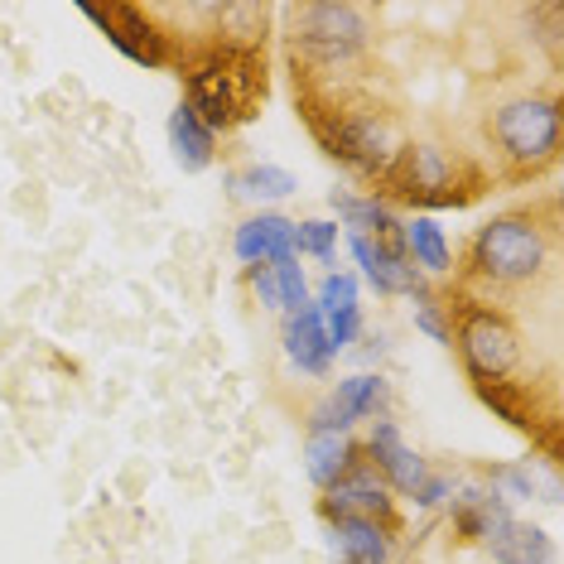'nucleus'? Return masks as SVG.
Instances as JSON below:
<instances>
[{
  "label": "nucleus",
  "instance_id": "obj_1",
  "mask_svg": "<svg viewBox=\"0 0 564 564\" xmlns=\"http://www.w3.org/2000/svg\"><path fill=\"white\" fill-rule=\"evenodd\" d=\"M265 97V63L256 58V48H213L208 58L188 73V107L198 111V121L217 135V126H241L256 117Z\"/></svg>",
  "mask_w": 564,
  "mask_h": 564
},
{
  "label": "nucleus",
  "instance_id": "obj_2",
  "mask_svg": "<svg viewBox=\"0 0 564 564\" xmlns=\"http://www.w3.org/2000/svg\"><path fill=\"white\" fill-rule=\"evenodd\" d=\"M545 261H550L545 227L525 213L492 217L487 227H478V237H473V247H468L473 280H482V285H492V290L531 285V280L545 271Z\"/></svg>",
  "mask_w": 564,
  "mask_h": 564
},
{
  "label": "nucleus",
  "instance_id": "obj_3",
  "mask_svg": "<svg viewBox=\"0 0 564 564\" xmlns=\"http://www.w3.org/2000/svg\"><path fill=\"white\" fill-rule=\"evenodd\" d=\"M497 155H502L517 174H535L555 160L560 150V107L550 97H517L502 101L487 121Z\"/></svg>",
  "mask_w": 564,
  "mask_h": 564
},
{
  "label": "nucleus",
  "instance_id": "obj_4",
  "mask_svg": "<svg viewBox=\"0 0 564 564\" xmlns=\"http://www.w3.org/2000/svg\"><path fill=\"white\" fill-rule=\"evenodd\" d=\"M294 30H290V44H294V63H310V68H348V63L367 48V15L357 6H294L290 10Z\"/></svg>",
  "mask_w": 564,
  "mask_h": 564
},
{
  "label": "nucleus",
  "instance_id": "obj_5",
  "mask_svg": "<svg viewBox=\"0 0 564 564\" xmlns=\"http://www.w3.org/2000/svg\"><path fill=\"white\" fill-rule=\"evenodd\" d=\"M318 140L328 145L333 160L352 164L357 174H391L395 155H401V135H395V126L381 117V111L371 107H333L328 117H310Z\"/></svg>",
  "mask_w": 564,
  "mask_h": 564
},
{
  "label": "nucleus",
  "instance_id": "obj_6",
  "mask_svg": "<svg viewBox=\"0 0 564 564\" xmlns=\"http://www.w3.org/2000/svg\"><path fill=\"white\" fill-rule=\"evenodd\" d=\"M458 352H464V367L478 377V387H502V377H511L521 362V333L511 328L507 314L487 310V304H464Z\"/></svg>",
  "mask_w": 564,
  "mask_h": 564
},
{
  "label": "nucleus",
  "instance_id": "obj_7",
  "mask_svg": "<svg viewBox=\"0 0 564 564\" xmlns=\"http://www.w3.org/2000/svg\"><path fill=\"white\" fill-rule=\"evenodd\" d=\"M387 178L395 184V198L430 203V208L464 203V194L454 188V160H448L440 145H401V155H395Z\"/></svg>",
  "mask_w": 564,
  "mask_h": 564
},
{
  "label": "nucleus",
  "instance_id": "obj_8",
  "mask_svg": "<svg viewBox=\"0 0 564 564\" xmlns=\"http://www.w3.org/2000/svg\"><path fill=\"white\" fill-rule=\"evenodd\" d=\"M324 511L333 521H391V487L371 464H357L324 487Z\"/></svg>",
  "mask_w": 564,
  "mask_h": 564
},
{
  "label": "nucleus",
  "instance_id": "obj_9",
  "mask_svg": "<svg viewBox=\"0 0 564 564\" xmlns=\"http://www.w3.org/2000/svg\"><path fill=\"white\" fill-rule=\"evenodd\" d=\"M387 405V381L371 377V371H357V377L338 381L333 395L314 410V434H348L357 420L377 415Z\"/></svg>",
  "mask_w": 564,
  "mask_h": 564
},
{
  "label": "nucleus",
  "instance_id": "obj_10",
  "mask_svg": "<svg viewBox=\"0 0 564 564\" xmlns=\"http://www.w3.org/2000/svg\"><path fill=\"white\" fill-rule=\"evenodd\" d=\"M371 468L387 478V487H395V492H405V497H415V487L430 478V468H425V458L415 454L405 440H401V430H395V420H377V430H371Z\"/></svg>",
  "mask_w": 564,
  "mask_h": 564
},
{
  "label": "nucleus",
  "instance_id": "obj_11",
  "mask_svg": "<svg viewBox=\"0 0 564 564\" xmlns=\"http://www.w3.org/2000/svg\"><path fill=\"white\" fill-rule=\"evenodd\" d=\"M348 247L357 256V265H362L367 285L377 294H420V271L410 265L405 251H387L371 237H348Z\"/></svg>",
  "mask_w": 564,
  "mask_h": 564
},
{
  "label": "nucleus",
  "instance_id": "obj_12",
  "mask_svg": "<svg viewBox=\"0 0 564 564\" xmlns=\"http://www.w3.org/2000/svg\"><path fill=\"white\" fill-rule=\"evenodd\" d=\"M237 256L247 265H275L294 256V223L280 213H256L237 227Z\"/></svg>",
  "mask_w": 564,
  "mask_h": 564
},
{
  "label": "nucleus",
  "instance_id": "obj_13",
  "mask_svg": "<svg viewBox=\"0 0 564 564\" xmlns=\"http://www.w3.org/2000/svg\"><path fill=\"white\" fill-rule=\"evenodd\" d=\"M285 352L290 362L310 377H324L328 362H333V348H328V333H324V314L318 304H300L294 314H285Z\"/></svg>",
  "mask_w": 564,
  "mask_h": 564
},
{
  "label": "nucleus",
  "instance_id": "obj_14",
  "mask_svg": "<svg viewBox=\"0 0 564 564\" xmlns=\"http://www.w3.org/2000/svg\"><path fill=\"white\" fill-rule=\"evenodd\" d=\"M333 555L338 564H387L391 535L381 521H338L333 525Z\"/></svg>",
  "mask_w": 564,
  "mask_h": 564
},
{
  "label": "nucleus",
  "instance_id": "obj_15",
  "mask_svg": "<svg viewBox=\"0 0 564 564\" xmlns=\"http://www.w3.org/2000/svg\"><path fill=\"white\" fill-rule=\"evenodd\" d=\"M170 145H174V160L184 164L188 174H198V170H208V164H213L217 135L198 121V111L188 107V101H178L174 117H170Z\"/></svg>",
  "mask_w": 564,
  "mask_h": 564
},
{
  "label": "nucleus",
  "instance_id": "obj_16",
  "mask_svg": "<svg viewBox=\"0 0 564 564\" xmlns=\"http://www.w3.org/2000/svg\"><path fill=\"white\" fill-rule=\"evenodd\" d=\"M497 564H555V545L541 525H525V521H511L502 535L487 541Z\"/></svg>",
  "mask_w": 564,
  "mask_h": 564
},
{
  "label": "nucleus",
  "instance_id": "obj_17",
  "mask_svg": "<svg viewBox=\"0 0 564 564\" xmlns=\"http://www.w3.org/2000/svg\"><path fill=\"white\" fill-rule=\"evenodd\" d=\"M401 241H405V256L415 271H430V275H444L454 265V251H448L444 232L430 223V217H415V223L401 227Z\"/></svg>",
  "mask_w": 564,
  "mask_h": 564
},
{
  "label": "nucleus",
  "instance_id": "obj_18",
  "mask_svg": "<svg viewBox=\"0 0 564 564\" xmlns=\"http://www.w3.org/2000/svg\"><path fill=\"white\" fill-rule=\"evenodd\" d=\"M357 464V444L348 434H310V448H304V468L318 487H328L333 478H343Z\"/></svg>",
  "mask_w": 564,
  "mask_h": 564
},
{
  "label": "nucleus",
  "instance_id": "obj_19",
  "mask_svg": "<svg viewBox=\"0 0 564 564\" xmlns=\"http://www.w3.org/2000/svg\"><path fill=\"white\" fill-rule=\"evenodd\" d=\"M294 174L280 170V164H251V170L232 174V198H247V203H280L294 194Z\"/></svg>",
  "mask_w": 564,
  "mask_h": 564
},
{
  "label": "nucleus",
  "instance_id": "obj_20",
  "mask_svg": "<svg viewBox=\"0 0 564 564\" xmlns=\"http://www.w3.org/2000/svg\"><path fill=\"white\" fill-rule=\"evenodd\" d=\"M294 251L314 256V261H333V251H338V223H294Z\"/></svg>",
  "mask_w": 564,
  "mask_h": 564
},
{
  "label": "nucleus",
  "instance_id": "obj_21",
  "mask_svg": "<svg viewBox=\"0 0 564 564\" xmlns=\"http://www.w3.org/2000/svg\"><path fill=\"white\" fill-rule=\"evenodd\" d=\"M352 310H357V280L333 271L324 285H318V314L333 318V314H352Z\"/></svg>",
  "mask_w": 564,
  "mask_h": 564
},
{
  "label": "nucleus",
  "instance_id": "obj_22",
  "mask_svg": "<svg viewBox=\"0 0 564 564\" xmlns=\"http://www.w3.org/2000/svg\"><path fill=\"white\" fill-rule=\"evenodd\" d=\"M271 271H275V285H280V310L294 314L300 304H310V285H304V271H300V261H294V256H290V261H275Z\"/></svg>",
  "mask_w": 564,
  "mask_h": 564
},
{
  "label": "nucleus",
  "instance_id": "obj_23",
  "mask_svg": "<svg viewBox=\"0 0 564 564\" xmlns=\"http://www.w3.org/2000/svg\"><path fill=\"white\" fill-rule=\"evenodd\" d=\"M415 300H420V304H415V328H420V333H430L434 343H454V328H448V318H444L440 304H434L425 290H420Z\"/></svg>",
  "mask_w": 564,
  "mask_h": 564
},
{
  "label": "nucleus",
  "instance_id": "obj_24",
  "mask_svg": "<svg viewBox=\"0 0 564 564\" xmlns=\"http://www.w3.org/2000/svg\"><path fill=\"white\" fill-rule=\"evenodd\" d=\"M251 290L265 310H280V285H275V271L271 265H251Z\"/></svg>",
  "mask_w": 564,
  "mask_h": 564
},
{
  "label": "nucleus",
  "instance_id": "obj_25",
  "mask_svg": "<svg viewBox=\"0 0 564 564\" xmlns=\"http://www.w3.org/2000/svg\"><path fill=\"white\" fill-rule=\"evenodd\" d=\"M448 492H454V482H448V478H425L415 487V507H440Z\"/></svg>",
  "mask_w": 564,
  "mask_h": 564
},
{
  "label": "nucleus",
  "instance_id": "obj_26",
  "mask_svg": "<svg viewBox=\"0 0 564 564\" xmlns=\"http://www.w3.org/2000/svg\"><path fill=\"white\" fill-rule=\"evenodd\" d=\"M492 482L511 487V492H517V497H535V482H531V473H521V468H497V473H492Z\"/></svg>",
  "mask_w": 564,
  "mask_h": 564
}]
</instances>
